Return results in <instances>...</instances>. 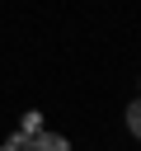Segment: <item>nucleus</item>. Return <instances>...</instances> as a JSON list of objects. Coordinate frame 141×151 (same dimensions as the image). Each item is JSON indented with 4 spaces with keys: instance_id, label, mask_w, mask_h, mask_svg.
Instances as JSON below:
<instances>
[{
    "instance_id": "1",
    "label": "nucleus",
    "mask_w": 141,
    "mask_h": 151,
    "mask_svg": "<svg viewBox=\"0 0 141 151\" xmlns=\"http://www.w3.org/2000/svg\"><path fill=\"white\" fill-rule=\"evenodd\" d=\"M28 151H70V142L61 137V132H38V137H28Z\"/></svg>"
},
{
    "instance_id": "2",
    "label": "nucleus",
    "mask_w": 141,
    "mask_h": 151,
    "mask_svg": "<svg viewBox=\"0 0 141 151\" xmlns=\"http://www.w3.org/2000/svg\"><path fill=\"white\" fill-rule=\"evenodd\" d=\"M127 132H132V137L141 142V94H136V99L127 104Z\"/></svg>"
},
{
    "instance_id": "3",
    "label": "nucleus",
    "mask_w": 141,
    "mask_h": 151,
    "mask_svg": "<svg viewBox=\"0 0 141 151\" xmlns=\"http://www.w3.org/2000/svg\"><path fill=\"white\" fill-rule=\"evenodd\" d=\"M19 132H24V137H38V132H42V113H38V109H28V113H24V123H19Z\"/></svg>"
},
{
    "instance_id": "4",
    "label": "nucleus",
    "mask_w": 141,
    "mask_h": 151,
    "mask_svg": "<svg viewBox=\"0 0 141 151\" xmlns=\"http://www.w3.org/2000/svg\"><path fill=\"white\" fill-rule=\"evenodd\" d=\"M0 151H5V146H0Z\"/></svg>"
}]
</instances>
